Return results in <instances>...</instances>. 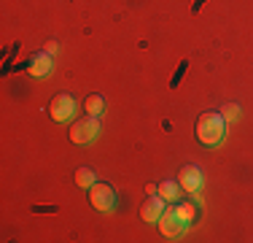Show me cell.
I'll use <instances>...</instances> for the list:
<instances>
[{
    "label": "cell",
    "instance_id": "6da1fadb",
    "mask_svg": "<svg viewBox=\"0 0 253 243\" xmlns=\"http://www.w3.org/2000/svg\"><path fill=\"white\" fill-rule=\"evenodd\" d=\"M226 135V122L221 114L215 111H205L200 122H197V138L202 146H218Z\"/></svg>",
    "mask_w": 253,
    "mask_h": 243
},
{
    "label": "cell",
    "instance_id": "7a4b0ae2",
    "mask_svg": "<svg viewBox=\"0 0 253 243\" xmlns=\"http://www.w3.org/2000/svg\"><path fill=\"white\" fill-rule=\"evenodd\" d=\"M97 132H100V119L86 117V119L76 122V124L70 127V141L73 143H89L92 138H97Z\"/></svg>",
    "mask_w": 253,
    "mask_h": 243
},
{
    "label": "cell",
    "instance_id": "3957f363",
    "mask_svg": "<svg viewBox=\"0 0 253 243\" xmlns=\"http://www.w3.org/2000/svg\"><path fill=\"white\" fill-rule=\"evenodd\" d=\"M178 184H180V189H183V192L197 194V192L202 189V184H205L202 168L200 165H186L183 170H180V176H178Z\"/></svg>",
    "mask_w": 253,
    "mask_h": 243
},
{
    "label": "cell",
    "instance_id": "277c9868",
    "mask_svg": "<svg viewBox=\"0 0 253 243\" xmlns=\"http://www.w3.org/2000/svg\"><path fill=\"white\" fill-rule=\"evenodd\" d=\"M89 200H92V205L97 211H111L116 194H113V189L108 184H100V181H97L94 186H89Z\"/></svg>",
    "mask_w": 253,
    "mask_h": 243
},
{
    "label": "cell",
    "instance_id": "5b68a950",
    "mask_svg": "<svg viewBox=\"0 0 253 243\" xmlns=\"http://www.w3.org/2000/svg\"><path fill=\"white\" fill-rule=\"evenodd\" d=\"M73 114H76V100H73V95L59 92V95L51 100V117L57 119V122H68Z\"/></svg>",
    "mask_w": 253,
    "mask_h": 243
},
{
    "label": "cell",
    "instance_id": "8992f818",
    "mask_svg": "<svg viewBox=\"0 0 253 243\" xmlns=\"http://www.w3.org/2000/svg\"><path fill=\"white\" fill-rule=\"evenodd\" d=\"M183 227H186V224L178 219L175 208H167L165 214L159 216V230H162V235H167V238H175V235H178Z\"/></svg>",
    "mask_w": 253,
    "mask_h": 243
},
{
    "label": "cell",
    "instance_id": "52a82bcc",
    "mask_svg": "<svg viewBox=\"0 0 253 243\" xmlns=\"http://www.w3.org/2000/svg\"><path fill=\"white\" fill-rule=\"evenodd\" d=\"M165 203L167 200L162 197V194H151V197L140 205V216L146 219V222H156V219L165 214Z\"/></svg>",
    "mask_w": 253,
    "mask_h": 243
},
{
    "label": "cell",
    "instance_id": "ba28073f",
    "mask_svg": "<svg viewBox=\"0 0 253 243\" xmlns=\"http://www.w3.org/2000/svg\"><path fill=\"white\" fill-rule=\"evenodd\" d=\"M49 70H51V54L38 52V54L30 57V62H27V73H30V76H46Z\"/></svg>",
    "mask_w": 253,
    "mask_h": 243
},
{
    "label": "cell",
    "instance_id": "9c48e42d",
    "mask_svg": "<svg viewBox=\"0 0 253 243\" xmlns=\"http://www.w3.org/2000/svg\"><path fill=\"white\" fill-rule=\"evenodd\" d=\"M156 192H159L162 197L167 200V203H172V200L180 197V184H178V181H170V179H167V181H162V184H159V189H156Z\"/></svg>",
    "mask_w": 253,
    "mask_h": 243
},
{
    "label": "cell",
    "instance_id": "30bf717a",
    "mask_svg": "<svg viewBox=\"0 0 253 243\" xmlns=\"http://www.w3.org/2000/svg\"><path fill=\"white\" fill-rule=\"evenodd\" d=\"M84 108H86L89 117H100V114L105 111V97L102 95H89L86 103H84Z\"/></svg>",
    "mask_w": 253,
    "mask_h": 243
},
{
    "label": "cell",
    "instance_id": "8fae6325",
    "mask_svg": "<svg viewBox=\"0 0 253 243\" xmlns=\"http://www.w3.org/2000/svg\"><path fill=\"white\" fill-rule=\"evenodd\" d=\"M76 184L84 186V189H86V186H94V184H97V176H94V170H92V168L76 170Z\"/></svg>",
    "mask_w": 253,
    "mask_h": 243
},
{
    "label": "cell",
    "instance_id": "7c38bea8",
    "mask_svg": "<svg viewBox=\"0 0 253 243\" xmlns=\"http://www.w3.org/2000/svg\"><path fill=\"white\" fill-rule=\"evenodd\" d=\"M175 214H178V219L183 224H189L191 219H194V205H189V203H180V205H175Z\"/></svg>",
    "mask_w": 253,
    "mask_h": 243
},
{
    "label": "cell",
    "instance_id": "4fadbf2b",
    "mask_svg": "<svg viewBox=\"0 0 253 243\" xmlns=\"http://www.w3.org/2000/svg\"><path fill=\"white\" fill-rule=\"evenodd\" d=\"M237 114H240V106H234V103H229V106L221 108V117H224L226 124H229V122H234V119H237Z\"/></svg>",
    "mask_w": 253,
    "mask_h": 243
},
{
    "label": "cell",
    "instance_id": "5bb4252c",
    "mask_svg": "<svg viewBox=\"0 0 253 243\" xmlns=\"http://www.w3.org/2000/svg\"><path fill=\"white\" fill-rule=\"evenodd\" d=\"M186 70H189V62H186V60H183V62H180V68L175 70V76H172V81H170V87H172V89H175L178 84H180V78L186 76Z\"/></svg>",
    "mask_w": 253,
    "mask_h": 243
},
{
    "label": "cell",
    "instance_id": "9a60e30c",
    "mask_svg": "<svg viewBox=\"0 0 253 243\" xmlns=\"http://www.w3.org/2000/svg\"><path fill=\"white\" fill-rule=\"evenodd\" d=\"M57 52V41H49V44H46V54H54Z\"/></svg>",
    "mask_w": 253,
    "mask_h": 243
},
{
    "label": "cell",
    "instance_id": "2e32d148",
    "mask_svg": "<svg viewBox=\"0 0 253 243\" xmlns=\"http://www.w3.org/2000/svg\"><path fill=\"white\" fill-rule=\"evenodd\" d=\"M202 5H205V0H194V5H191V11H200Z\"/></svg>",
    "mask_w": 253,
    "mask_h": 243
}]
</instances>
